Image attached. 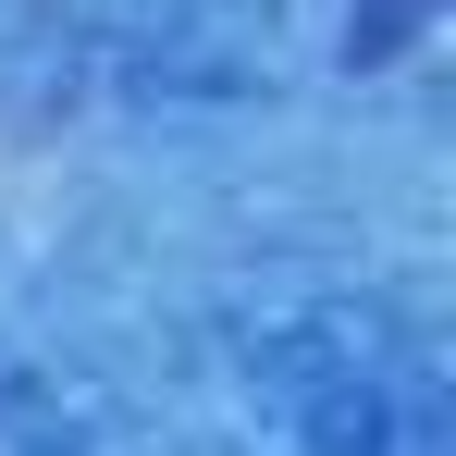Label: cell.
Returning <instances> with one entry per match:
<instances>
[{"label":"cell","instance_id":"cell-1","mask_svg":"<svg viewBox=\"0 0 456 456\" xmlns=\"http://www.w3.org/2000/svg\"><path fill=\"white\" fill-rule=\"evenodd\" d=\"M432 12H444V0H358V37H346V50H358V62H395V50H419Z\"/></svg>","mask_w":456,"mask_h":456}]
</instances>
